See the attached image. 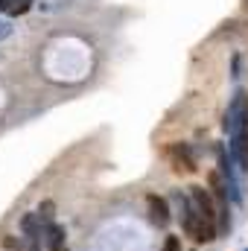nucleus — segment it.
<instances>
[{"label":"nucleus","mask_w":248,"mask_h":251,"mask_svg":"<svg viewBox=\"0 0 248 251\" xmlns=\"http://www.w3.org/2000/svg\"><path fill=\"white\" fill-rule=\"evenodd\" d=\"M190 199H193V204L198 210V219H201V225H198V243L216 240V207H213L210 193L204 187H190Z\"/></svg>","instance_id":"f257e3e1"},{"label":"nucleus","mask_w":248,"mask_h":251,"mask_svg":"<svg viewBox=\"0 0 248 251\" xmlns=\"http://www.w3.org/2000/svg\"><path fill=\"white\" fill-rule=\"evenodd\" d=\"M175 204H178V210H181V228L187 231V237L198 240V225H201V219H198V210H196L193 199L181 196V190H178V193H175Z\"/></svg>","instance_id":"f03ea898"},{"label":"nucleus","mask_w":248,"mask_h":251,"mask_svg":"<svg viewBox=\"0 0 248 251\" xmlns=\"http://www.w3.org/2000/svg\"><path fill=\"white\" fill-rule=\"evenodd\" d=\"M210 190H213V199H216V207H219V228L228 231V225H231V219H228V196H225V187H222L216 173L210 176Z\"/></svg>","instance_id":"7ed1b4c3"},{"label":"nucleus","mask_w":248,"mask_h":251,"mask_svg":"<svg viewBox=\"0 0 248 251\" xmlns=\"http://www.w3.org/2000/svg\"><path fill=\"white\" fill-rule=\"evenodd\" d=\"M146 204H149V219H152V225L164 228V225L170 222V207H167V199H161V196H149V199H146Z\"/></svg>","instance_id":"20e7f679"},{"label":"nucleus","mask_w":248,"mask_h":251,"mask_svg":"<svg viewBox=\"0 0 248 251\" xmlns=\"http://www.w3.org/2000/svg\"><path fill=\"white\" fill-rule=\"evenodd\" d=\"M173 158H175V164H178L175 170H181V167H184L187 173H193V170H196V161L190 158L187 146H175V149H173Z\"/></svg>","instance_id":"39448f33"},{"label":"nucleus","mask_w":248,"mask_h":251,"mask_svg":"<svg viewBox=\"0 0 248 251\" xmlns=\"http://www.w3.org/2000/svg\"><path fill=\"white\" fill-rule=\"evenodd\" d=\"M47 240H50V251H62L64 231L59 228V225H50V228H47Z\"/></svg>","instance_id":"423d86ee"},{"label":"nucleus","mask_w":248,"mask_h":251,"mask_svg":"<svg viewBox=\"0 0 248 251\" xmlns=\"http://www.w3.org/2000/svg\"><path fill=\"white\" fill-rule=\"evenodd\" d=\"M24 231H26V237H29V240H35V237H38V231H35V216H32V213L24 219Z\"/></svg>","instance_id":"0eeeda50"},{"label":"nucleus","mask_w":248,"mask_h":251,"mask_svg":"<svg viewBox=\"0 0 248 251\" xmlns=\"http://www.w3.org/2000/svg\"><path fill=\"white\" fill-rule=\"evenodd\" d=\"M161 251H181L178 237H167V240H164V249H161Z\"/></svg>","instance_id":"6e6552de"},{"label":"nucleus","mask_w":248,"mask_h":251,"mask_svg":"<svg viewBox=\"0 0 248 251\" xmlns=\"http://www.w3.org/2000/svg\"><path fill=\"white\" fill-rule=\"evenodd\" d=\"M29 6H32V0H18L15 9H12V15H24V12H29Z\"/></svg>","instance_id":"1a4fd4ad"},{"label":"nucleus","mask_w":248,"mask_h":251,"mask_svg":"<svg viewBox=\"0 0 248 251\" xmlns=\"http://www.w3.org/2000/svg\"><path fill=\"white\" fill-rule=\"evenodd\" d=\"M50 216H53V204H50V201H44V204H41V213H38V219L50 222Z\"/></svg>","instance_id":"9d476101"},{"label":"nucleus","mask_w":248,"mask_h":251,"mask_svg":"<svg viewBox=\"0 0 248 251\" xmlns=\"http://www.w3.org/2000/svg\"><path fill=\"white\" fill-rule=\"evenodd\" d=\"M15 3H18V0H0V9H6V12H12V9H15Z\"/></svg>","instance_id":"9b49d317"},{"label":"nucleus","mask_w":248,"mask_h":251,"mask_svg":"<svg viewBox=\"0 0 248 251\" xmlns=\"http://www.w3.org/2000/svg\"><path fill=\"white\" fill-rule=\"evenodd\" d=\"M32 251H38V246H32Z\"/></svg>","instance_id":"f8f14e48"}]
</instances>
